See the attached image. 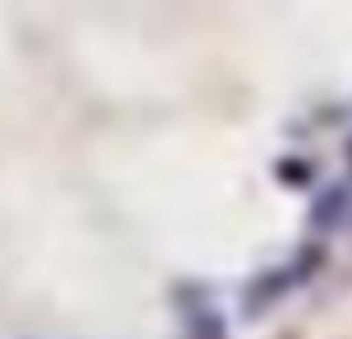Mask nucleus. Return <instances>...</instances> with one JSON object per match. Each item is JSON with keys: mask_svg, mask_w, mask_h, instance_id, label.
Returning <instances> with one entry per match:
<instances>
[{"mask_svg": "<svg viewBox=\"0 0 352 339\" xmlns=\"http://www.w3.org/2000/svg\"><path fill=\"white\" fill-rule=\"evenodd\" d=\"M340 207H344V191H327V195L315 203V211H311V224L327 228V224H331V215L340 220Z\"/></svg>", "mask_w": 352, "mask_h": 339, "instance_id": "1", "label": "nucleus"}, {"mask_svg": "<svg viewBox=\"0 0 352 339\" xmlns=\"http://www.w3.org/2000/svg\"><path fill=\"white\" fill-rule=\"evenodd\" d=\"M278 174H282V183H290V187H307V183H311V165H307V161H278Z\"/></svg>", "mask_w": 352, "mask_h": 339, "instance_id": "2", "label": "nucleus"}, {"mask_svg": "<svg viewBox=\"0 0 352 339\" xmlns=\"http://www.w3.org/2000/svg\"><path fill=\"white\" fill-rule=\"evenodd\" d=\"M348 149H352V145H348Z\"/></svg>", "mask_w": 352, "mask_h": 339, "instance_id": "3", "label": "nucleus"}]
</instances>
